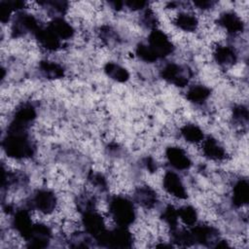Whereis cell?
I'll return each instance as SVG.
<instances>
[{
  "mask_svg": "<svg viewBox=\"0 0 249 249\" xmlns=\"http://www.w3.org/2000/svg\"><path fill=\"white\" fill-rule=\"evenodd\" d=\"M3 142V148L9 158L23 160L33 156L34 146L25 130H11Z\"/></svg>",
  "mask_w": 249,
  "mask_h": 249,
  "instance_id": "6da1fadb",
  "label": "cell"
},
{
  "mask_svg": "<svg viewBox=\"0 0 249 249\" xmlns=\"http://www.w3.org/2000/svg\"><path fill=\"white\" fill-rule=\"evenodd\" d=\"M109 215L119 227H129L136 219L133 203L126 197L117 196L109 201Z\"/></svg>",
  "mask_w": 249,
  "mask_h": 249,
  "instance_id": "7a4b0ae2",
  "label": "cell"
},
{
  "mask_svg": "<svg viewBox=\"0 0 249 249\" xmlns=\"http://www.w3.org/2000/svg\"><path fill=\"white\" fill-rule=\"evenodd\" d=\"M147 45L158 58L165 57L173 52V44L168 35L157 28L149 34Z\"/></svg>",
  "mask_w": 249,
  "mask_h": 249,
  "instance_id": "3957f363",
  "label": "cell"
},
{
  "mask_svg": "<svg viewBox=\"0 0 249 249\" xmlns=\"http://www.w3.org/2000/svg\"><path fill=\"white\" fill-rule=\"evenodd\" d=\"M163 80L173 84L176 87H186L192 77V72L189 68L178 65L176 63H168L160 71Z\"/></svg>",
  "mask_w": 249,
  "mask_h": 249,
  "instance_id": "277c9868",
  "label": "cell"
},
{
  "mask_svg": "<svg viewBox=\"0 0 249 249\" xmlns=\"http://www.w3.org/2000/svg\"><path fill=\"white\" fill-rule=\"evenodd\" d=\"M58 199L54 193L50 190H39L31 199V204L44 216L52 215L57 208Z\"/></svg>",
  "mask_w": 249,
  "mask_h": 249,
  "instance_id": "5b68a950",
  "label": "cell"
},
{
  "mask_svg": "<svg viewBox=\"0 0 249 249\" xmlns=\"http://www.w3.org/2000/svg\"><path fill=\"white\" fill-rule=\"evenodd\" d=\"M162 187L167 195L177 199L187 198V191L181 178L173 171H167L163 175Z\"/></svg>",
  "mask_w": 249,
  "mask_h": 249,
  "instance_id": "8992f818",
  "label": "cell"
},
{
  "mask_svg": "<svg viewBox=\"0 0 249 249\" xmlns=\"http://www.w3.org/2000/svg\"><path fill=\"white\" fill-rule=\"evenodd\" d=\"M82 224L87 232L96 239H98L106 231L105 220L100 214L94 212V210L84 213Z\"/></svg>",
  "mask_w": 249,
  "mask_h": 249,
  "instance_id": "52a82bcc",
  "label": "cell"
},
{
  "mask_svg": "<svg viewBox=\"0 0 249 249\" xmlns=\"http://www.w3.org/2000/svg\"><path fill=\"white\" fill-rule=\"evenodd\" d=\"M165 157L169 164L177 170H187L192 164L186 151L178 146L168 147L165 151Z\"/></svg>",
  "mask_w": 249,
  "mask_h": 249,
  "instance_id": "ba28073f",
  "label": "cell"
},
{
  "mask_svg": "<svg viewBox=\"0 0 249 249\" xmlns=\"http://www.w3.org/2000/svg\"><path fill=\"white\" fill-rule=\"evenodd\" d=\"M201 150L204 157L211 160L221 161L227 159V152L225 148L212 136H208L202 140Z\"/></svg>",
  "mask_w": 249,
  "mask_h": 249,
  "instance_id": "9c48e42d",
  "label": "cell"
},
{
  "mask_svg": "<svg viewBox=\"0 0 249 249\" xmlns=\"http://www.w3.org/2000/svg\"><path fill=\"white\" fill-rule=\"evenodd\" d=\"M218 25L231 35H237L244 29L242 18L234 12H226L218 18Z\"/></svg>",
  "mask_w": 249,
  "mask_h": 249,
  "instance_id": "30bf717a",
  "label": "cell"
},
{
  "mask_svg": "<svg viewBox=\"0 0 249 249\" xmlns=\"http://www.w3.org/2000/svg\"><path fill=\"white\" fill-rule=\"evenodd\" d=\"M173 25L185 32H195L199 26V20L195 14L190 12H179L176 13L172 19Z\"/></svg>",
  "mask_w": 249,
  "mask_h": 249,
  "instance_id": "8fae6325",
  "label": "cell"
},
{
  "mask_svg": "<svg viewBox=\"0 0 249 249\" xmlns=\"http://www.w3.org/2000/svg\"><path fill=\"white\" fill-rule=\"evenodd\" d=\"M213 56L216 62L220 66L225 68L233 66L237 59V55L234 50L231 47L223 46V45H218L215 47L213 52Z\"/></svg>",
  "mask_w": 249,
  "mask_h": 249,
  "instance_id": "7c38bea8",
  "label": "cell"
},
{
  "mask_svg": "<svg viewBox=\"0 0 249 249\" xmlns=\"http://www.w3.org/2000/svg\"><path fill=\"white\" fill-rule=\"evenodd\" d=\"M135 201L145 209H151L157 203L158 196L156 191L150 186L139 187L134 192Z\"/></svg>",
  "mask_w": 249,
  "mask_h": 249,
  "instance_id": "4fadbf2b",
  "label": "cell"
},
{
  "mask_svg": "<svg viewBox=\"0 0 249 249\" xmlns=\"http://www.w3.org/2000/svg\"><path fill=\"white\" fill-rule=\"evenodd\" d=\"M249 200V186L246 179L238 180L232 187L231 201L235 207H243Z\"/></svg>",
  "mask_w": 249,
  "mask_h": 249,
  "instance_id": "5bb4252c",
  "label": "cell"
},
{
  "mask_svg": "<svg viewBox=\"0 0 249 249\" xmlns=\"http://www.w3.org/2000/svg\"><path fill=\"white\" fill-rule=\"evenodd\" d=\"M49 28L60 39L68 40L74 35L73 26L65 19L61 18H54L49 25Z\"/></svg>",
  "mask_w": 249,
  "mask_h": 249,
  "instance_id": "9a60e30c",
  "label": "cell"
},
{
  "mask_svg": "<svg viewBox=\"0 0 249 249\" xmlns=\"http://www.w3.org/2000/svg\"><path fill=\"white\" fill-rule=\"evenodd\" d=\"M180 131H181V135L185 139V141L192 145L200 144L202 142V140L204 139L202 129L197 124H184L181 127Z\"/></svg>",
  "mask_w": 249,
  "mask_h": 249,
  "instance_id": "2e32d148",
  "label": "cell"
},
{
  "mask_svg": "<svg viewBox=\"0 0 249 249\" xmlns=\"http://www.w3.org/2000/svg\"><path fill=\"white\" fill-rule=\"evenodd\" d=\"M39 68L41 73L48 79H60L64 76L63 67L54 61L42 60L40 61Z\"/></svg>",
  "mask_w": 249,
  "mask_h": 249,
  "instance_id": "e0dca14e",
  "label": "cell"
},
{
  "mask_svg": "<svg viewBox=\"0 0 249 249\" xmlns=\"http://www.w3.org/2000/svg\"><path fill=\"white\" fill-rule=\"evenodd\" d=\"M104 72L110 79L119 83H125L129 79L128 71L115 62H107L104 66Z\"/></svg>",
  "mask_w": 249,
  "mask_h": 249,
  "instance_id": "ac0fdd59",
  "label": "cell"
},
{
  "mask_svg": "<svg viewBox=\"0 0 249 249\" xmlns=\"http://www.w3.org/2000/svg\"><path fill=\"white\" fill-rule=\"evenodd\" d=\"M211 90L205 86L195 85L189 89L187 91V99L195 104L204 103L210 96Z\"/></svg>",
  "mask_w": 249,
  "mask_h": 249,
  "instance_id": "d6986e66",
  "label": "cell"
},
{
  "mask_svg": "<svg viewBox=\"0 0 249 249\" xmlns=\"http://www.w3.org/2000/svg\"><path fill=\"white\" fill-rule=\"evenodd\" d=\"M179 219L188 227H193L196 225L197 220V212L191 205H184L178 210Z\"/></svg>",
  "mask_w": 249,
  "mask_h": 249,
  "instance_id": "ffe728a7",
  "label": "cell"
},
{
  "mask_svg": "<svg viewBox=\"0 0 249 249\" xmlns=\"http://www.w3.org/2000/svg\"><path fill=\"white\" fill-rule=\"evenodd\" d=\"M232 120L236 124L244 125L248 122V110L243 104H238L234 106L232 110Z\"/></svg>",
  "mask_w": 249,
  "mask_h": 249,
  "instance_id": "44dd1931",
  "label": "cell"
},
{
  "mask_svg": "<svg viewBox=\"0 0 249 249\" xmlns=\"http://www.w3.org/2000/svg\"><path fill=\"white\" fill-rule=\"evenodd\" d=\"M146 5H147V3L144 2V1H127V2H124V6H126L131 11L142 10L143 8H145Z\"/></svg>",
  "mask_w": 249,
  "mask_h": 249,
  "instance_id": "7402d4cb",
  "label": "cell"
}]
</instances>
